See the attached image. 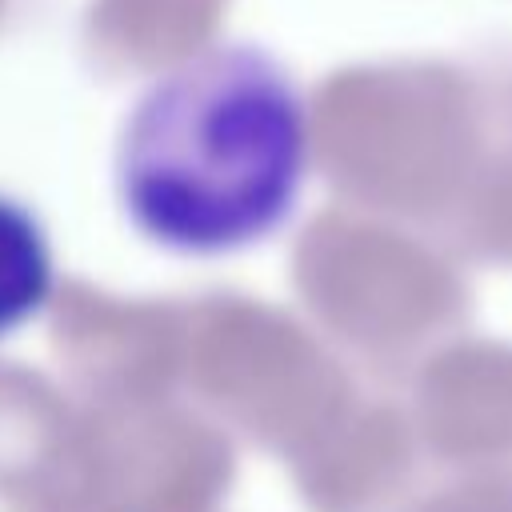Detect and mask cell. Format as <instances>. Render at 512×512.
Segmentation results:
<instances>
[{
    "instance_id": "obj_1",
    "label": "cell",
    "mask_w": 512,
    "mask_h": 512,
    "mask_svg": "<svg viewBox=\"0 0 512 512\" xmlns=\"http://www.w3.org/2000/svg\"><path fill=\"white\" fill-rule=\"evenodd\" d=\"M308 168V100L256 44H208L152 76L112 148L128 224L148 244L196 260L276 236L300 208Z\"/></svg>"
},
{
    "instance_id": "obj_2",
    "label": "cell",
    "mask_w": 512,
    "mask_h": 512,
    "mask_svg": "<svg viewBox=\"0 0 512 512\" xmlns=\"http://www.w3.org/2000/svg\"><path fill=\"white\" fill-rule=\"evenodd\" d=\"M56 292V248L32 204L0 192V340L28 328Z\"/></svg>"
}]
</instances>
